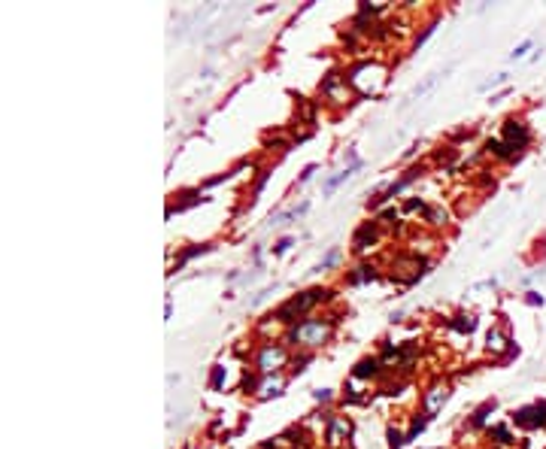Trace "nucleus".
Here are the masks:
<instances>
[{
	"label": "nucleus",
	"mask_w": 546,
	"mask_h": 449,
	"mask_svg": "<svg viewBox=\"0 0 546 449\" xmlns=\"http://www.w3.org/2000/svg\"><path fill=\"white\" fill-rule=\"evenodd\" d=\"M385 79H389V70H385L379 61H358L355 67L349 70V85L355 88L358 94L376 97V94L382 91Z\"/></svg>",
	"instance_id": "f257e3e1"
},
{
	"label": "nucleus",
	"mask_w": 546,
	"mask_h": 449,
	"mask_svg": "<svg viewBox=\"0 0 546 449\" xmlns=\"http://www.w3.org/2000/svg\"><path fill=\"white\" fill-rule=\"evenodd\" d=\"M331 325H334L331 319H304V322H297V325L288 331L286 343L301 346V349H316V346H322L331 337Z\"/></svg>",
	"instance_id": "f03ea898"
},
{
	"label": "nucleus",
	"mask_w": 546,
	"mask_h": 449,
	"mask_svg": "<svg viewBox=\"0 0 546 449\" xmlns=\"http://www.w3.org/2000/svg\"><path fill=\"white\" fill-rule=\"evenodd\" d=\"M331 298V292L328 289H307V292H301L297 298H291V300H286L283 307H279L270 319H276V322H283V325H297V319H301L304 313H310L316 303H322V300H328Z\"/></svg>",
	"instance_id": "7ed1b4c3"
},
{
	"label": "nucleus",
	"mask_w": 546,
	"mask_h": 449,
	"mask_svg": "<svg viewBox=\"0 0 546 449\" xmlns=\"http://www.w3.org/2000/svg\"><path fill=\"white\" fill-rule=\"evenodd\" d=\"M291 361V355H288V349L286 346H279V343H267V346H261V352H258V373L261 376H270V373H276V370H283L286 364Z\"/></svg>",
	"instance_id": "20e7f679"
},
{
	"label": "nucleus",
	"mask_w": 546,
	"mask_h": 449,
	"mask_svg": "<svg viewBox=\"0 0 546 449\" xmlns=\"http://www.w3.org/2000/svg\"><path fill=\"white\" fill-rule=\"evenodd\" d=\"M425 261H419L416 255H401V258H395V276L401 279V282H416L422 273H425Z\"/></svg>",
	"instance_id": "39448f33"
},
{
	"label": "nucleus",
	"mask_w": 546,
	"mask_h": 449,
	"mask_svg": "<svg viewBox=\"0 0 546 449\" xmlns=\"http://www.w3.org/2000/svg\"><path fill=\"white\" fill-rule=\"evenodd\" d=\"M379 219H371V222H361L358 225V231L352 234V249L355 252H364V249H371L376 240H379Z\"/></svg>",
	"instance_id": "423d86ee"
},
{
	"label": "nucleus",
	"mask_w": 546,
	"mask_h": 449,
	"mask_svg": "<svg viewBox=\"0 0 546 449\" xmlns=\"http://www.w3.org/2000/svg\"><path fill=\"white\" fill-rule=\"evenodd\" d=\"M528 140H531V134H528V128H525L519 119H507L504 121V143H507V146H513L522 155V149L528 146Z\"/></svg>",
	"instance_id": "0eeeda50"
},
{
	"label": "nucleus",
	"mask_w": 546,
	"mask_h": 449,
	"mask_svg": "<svg viewBox=\"0 0 546 449\" xmlns=\"http://www.w3.org/2000/svg\"><path fill=\"white\" fill-rule=\"evenodd\" d=\"M513 419H516V425H540V428H546V401H537L531 407L516 410Z\"/></svg>",
	"instance_id": "6e6552de"
},
{
	"label": "nucleus",
	"mask_w": 546,
	"mask_h": 449,
	"mask_svg": "<svg viewBox=\"0 0 546 449\" xmlns=\"http://www.w3.org/2000/svg\"><path fill=\"white\" fill-rule=\"evenodd\" d=\"M446 398H449V386L446 383H434L428 389V394H425V413H428V416H434V413L446 404Z\"/></svg>",
	"instance_id": "1a4fd4ad"
},
{
	"label": "nucleus",
	"mask_w": 546,
	"mask_h": 449,
	"mask_svg": "<svg viewBox=\"0 0 546 449\" xmlns=\"http://www.w3.org/2000/svg\"><path fill=\"white\" fill-rule=\"evenodd\" d=\"M379 373H382V361H379V358H361V361L355 364V370H352L355 380H367V376H379Z\"/></svg>",
	"instance_id": "9d476101"
},
{
	"label": "nucleus",
	"mask_w": 546,
	"mask_h": 449,
	"mask_svg": "<svg viewBox=\"0 0 546 449\" xmlns=\"http://www.w3.org/2000/svg\"><path fill=\"white\" fill-rule=\"evenodd\" d=\"M349 431H352L349 419L334 416V419H331V431H328V446H340V443H343L340 437H349Z\"/></svg>",
	"instance_id": "9b49d317"
},
{
	"label": "nucleus",
	"mask_w": 546,
	"mask_h": 449,
	"mask_svg": "<svg viewBox=\"0 0 546 449\" xmlns=\"http://www.w3.org/2000/svg\"><path fill=\"white\" fill-rule=\"evenodd\" d=\"M510 340L498 331V328H491L489 331V337H486V349L491 352V355H501V352H513V346H507Z\"/></svg>",
	"instance_id": "f8f14e48"
},
{
	"label": "nucleus",
	"mask_w": 546,
	"mask_h": 449,
	"mask_svg": "<svg viewBox=\"0 0 546 449\" xmlns=\"http://www.w3.org/2000/svg\"><path fill=\"white\" fill-rule=\"evenodd\" d=\"M376 276H379V273H376L374 264H358L355 270L349 273V282H352V285H358V282H374Z\"/></svg>",
	"instance_id": "ddd939ff"
},
{
	"label": "nucleus",
	"mask_w": 546,
	"mask_h": 449,
	"mask_svg": "<svg viewBox=\"0 0 546 449\" xmlns=\"http://www.w3.org/2000/svg\"><path fill=\"white\" fill-rule=\"evenodd\" d=\"M449 328H455L459 334H470L473 328H477V316H470V313H459L455 319H449Z\"/></svg>",
	"instance_id": "4468645a"
},
{
	"label": "nucleus",
	"mask_w": 546,
	"mask_h": 449,
	"mask_svg": "<svg viewBox=\"0 0 546 449\" xmlns=\"http://www.w3.org/2000/svg\"><path fill=\"white\" fill-rule=\"evenodd\" d=\"M486 149L495 155V158H507V161H510V158H519V152H516L513 146H507L504 140H489V143H486Z\"/></svg>",
	"instance_id": "2eb2a0df"
},
{
	"label": "nucleus",
	"mask_w": 546,
	"mask_h": 449,
	"mask_svg": "<svg viewBox=\"0 0 546 449\" xmlns=\"http://www.w3.org/2000/svg\"><path fill=\"white\" fill-rule=\"evenodd\" d=\"M425 219H428L434 228H440V225L449 222V212H446L443 207H425Z\"/></svg>",
	"instance_id": "dca6fc26"
},
{
	"label": "nucleus",
	"mask_w": 546,
	"mask_h": 449,
	"mask_svg": "<svg viewBox=\"0 0 546 449\" xmlns=\"http://www.w3.org/2000/svg\"><path fill=\"white\" fill-rule=\"evenodd\" d=\"M355 170H358V161H355V164H352V167H346V170H340V173H337V176H334V179H328V182H325V194H331V191H334V188H337L340 182H346V179H349L352 173H355Z\"/></svg>",
	"instance_id": "f3484780"
},
{
	"label": "nucleus",
	"mask_w": 546,
	"mask_h": 449,
	"mask_svg": "<svg viewBox=\"0 0 546 449\" xmlns=\"http://www.w3.org/2000/svg\"><path fill=\"white\" fill-rule=\"evenodd\" d=\"M283 386H286V380H264V383L258 386V398H270V394H279V391H283Z\"/></svg>",
	"instance_id": "a211bd4d"
},
{
	"label": "nucleus",
	"mask_w": 546,
	"mask_h": 449,
	"mask_svg": "<svg viewBox=\"0 0 546 449\" xmlns=\"http://www.w3.org/2000/svg\"><path fill=\"white\" fill-rule=\"evenodd\" d=\"M206 243H201V246H191V249H185V252L179 255V258H176V267H173V270H182V267H185V261L188 258H195V255H201V252H206Z\"/></svg>",
	"instance_id": "6ab92c4d"
},
{
	"label": "nucleus",
	"mask_w": 546,
	"mask_h": 449,
	"mask_svg": "<svg viewBox=\"0 0 546 449\" xmlns=\"http://www.w3.org/2000/svg\"><path fill=\"white\" fill-rule=\"evenodd\" d=\"M489 434L495 437L498 443H513V434H510V431L504 428V425H495V428H489Z\"/></svg>",
	"instance_id": "aec40b11"
},
{
	"label": "nucleus",
	"mask_w": 546,
	"mask_h": 449,
	"mask_svg": "<svg viewBox=\"0 0 546 449\" xmlns=\"http://www.w3.org/2000/svg\"><path fill=\"white\" fill-rule=\"evenodd\" d=\"M491 407H495V401H486L477 413H473V419H470V422H473V425H483V422H486V413H489Z\"/></svg>",
	"instance_id": "412c9836"
},
{
	"label": "nucleus",
	"mask_w": 546,
	"mask_h": 449,
	"mask_svg": "<svg viewBox=\"0 0 546 449\" xmlns=\"http://www.w3.org/2000/svg\"><path fill=\"white\" fill-rule=\"evenodd\" d=\"M403 440H407V437H403V434H401V431H395V428H389V446H392V449H401V443H403Z\"/></svg>",
	"instance_id": "4be33fe9"
},
{
	"label": "nucleus",
	"mask_w": 546,
	"mask_h": 449,
	"mask_svg": "<svg viewBox=\"0 0 546 449\" xmlns=\"http://www.w3.org/2000/svg\"><path fill=\"white\" fill-rule=\"evenodd\" d=\"M398 215H401V212H398L395 207H389V210H382V212H379V222H389V225H395V222H398Z\"/></svg>",
	"instance_id": "5701e85b"
},
{
	"label": "nucleus",
	"mask_w": 546,
	"mask_h": 449,
	"mask_svg": "<svg viewBox=\"0 0 546 449\" xmlns=\"http://www.w3.org/2000/svg\"><path fill=\"white\" fill-rule=\"evenodd\" d=\"M337 261H340V252H331V255H328V258H325V261H322L319 267H316V273H322V270H328V267H331V264H337Z\"/></svg>",
	"instance_id": "b1692460"
},
{
	"label": "nucleus",
	"mask_w": 546,
	"mask_h": 449,
	"mask_svg": "<svg viewBox=\"0 0 546 449\" xmlns=\"http://www.w3.org/2000/svg\"><path fill=\"white\" fill-rule=\"evenodd\" d=\"M434 82H437V76H428V79L422 82V85H416V88H413V97H419V94H425V91H428V88H431Z\"/></svg>",
	"instance_id": "393cba45"
},
{
	"label": "nucleus",
	"mask_w": 546,
	"mask_h": 449,
	"mask_svg": "<svg viewBox=\"0 0 546 449\" xmlns=\"http://www.w3.org/2000/svg\"><path fill=\"white\" fill-rule=\"evenodd\" d=\"M434 28H437V25H434V22H431V25H428V28H425V30H422V33H419V37H416V40H413V46H416V49H419V46H422V43H425V40H428V37H431V33H434Z\"/></svg>",
	"instance_id": "a878e982"
},
{
	"label": "nucleus",
	"mask_w": 546,
	"mask_h": 449,
	"mask_svg": "<svg viewBox=\"0 0 546 449\" xmlns=\"http://www.w3.org/2000/svg\"><path fill=\"white\" fill-rule=\"evenodd\" d=\"M403 210H407V212H413V210H422V212H425V204H422V197H410V201L403 204Z\"/></svg>",
	"instance_id": "bb28decb"
},
{
	"label": "nucleus",
	"mask_w": 546,
	"mask_h": 449,
	"mask_svg": "<svg viewBox=\"0 0 546 449\" xmlns=\"http://www.w3.org/2000/svg\"><path fill=\"white\" fill-rule=\"evenodd\" d=\"M310 361V352H304V355H294L291 358V364H294V370H304V364Z\"/></svg>",
	"instance_id": "cd10ccee"
},
{
	"label": "nucleus",
	"mask_w": 546,
	"mask_h": 449,
	"mask_svg": "<svg viewBox=\"0 0 546 449\" xmlns=\"http://www.w3.org/2000/svg\"><path fill=\"white\" fill-rule=\"evenodd\" d=\"M528 49H531V40H525L522 46H516V49H513V55H510V58H513V61H516V58H522V55H525Z\"/></svg>",
	"instance_id": "c85d7f7f"
},
{
	"label": "nucleus",
	"mask_w": 546,
	"mask_h": 449,
	"mask_svg": "<svg viewBox=\"0 0 546 449\" xmlns=\"http://www.w3.org/2000/svg\"><path fill=\"white\" fill-rule=\"evenodd\" d=\"M288 246H291V237H283V240H276V246H273V252H286Z\"/></svg>",
	"instance_id": "c756f323"
},
{
	"label": "nucleus",
	"mask_w": 546,
	"mask_h": 449,
	"mask_svg": "<svg viewBox=\"0 0 546 449\" xmlns=\"http://www.w3.org/2000/svg\"><path fill=\"white\" fill-rule=\"evenodd\" d=\"M222 376H225V367H216V370H213V389L222 386Z\"/></svg>",
	"instance_id": "7c9ffc66"
},
{
	"label": "nucleus",
	"mask_w": 546,
	"mask_h": 449,
	"mask_svg": "<svg viewBox=\"0 0 546 449\" xmlns=\"http://www.w3.org/2000/svg\"><path fill=\"white\" fill-rule=\"evenodd\" d=\"M316 173V164H310V167H304V173H301V182H307V179Z\"/></svg>",
	"instance_id": "2f4dec72"
},
{
	"label": "nucleus",
	"mask_w": 546,
	"mask_h": 449,
	"mask_svg": "<svg viewBox=\"0 0 546 449\" xmlns=\"http://www.w3.org/2000/svg\"><path fill=\"white\" fill-rule=\"evenodd\" d=\"M328 398H331L328 389H319V391H316V401H328Z\"/></svg>",
	"instance_id": "473e14b6"
},
{
	"label": "nucleus",
	"mask_w": 546,
	"mask_h": 449,
	"mask_svg": "<svg viewBox=\"0 0 546 449\" xmlns=\"http://www.w3.org/2000/svg\"><path fill=\"white\" fill-rule=\"evenodd\" d=\"M528 303H543V298H540V295H534V292H531V295H528Z\"/></svg>",
	"instance_id": "72a5a7b5"
}]
</instances>
